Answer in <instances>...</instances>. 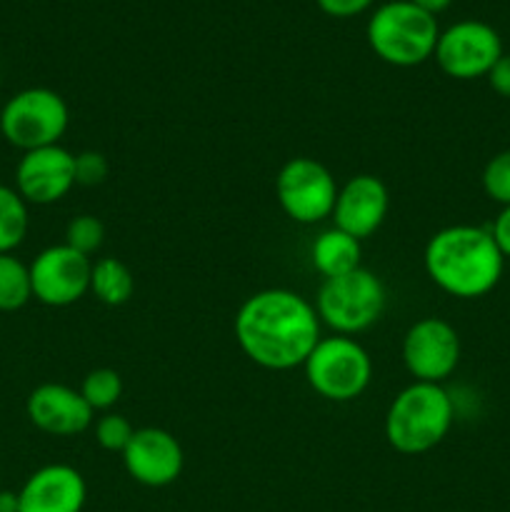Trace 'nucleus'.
<instances>
[{
	"label": "nucleus",
	"instance_id": "obj_1",
	"mask_svg": "<svg viewBox=\"0 0 510 512\" xmlns=\"http://www.w3.org/2000/svg\"><path fill=\"white\" fill-rule=\"evenodd\" d=\"M320 325L315 305L288 288L258 290L243 300L233 320L238 348L265 370L303 368L323 338Z\"/></svg>",
	"mask_w": 510,
	"mask_h": 512
},
{
	"label": "nucleus",
	"instance_id": "obj_2",
	"mask_svg": "<svg viewBox=\"0 0 510 512\" xmlns=\"http://www.w3.org/2000/svg\"><path fill=\"white\" fill-rule=\"evenodd\" d=\"M423 265L443 293L473 300L488 295L500 283L505 258L490 228L448 225L428 240Z\"/></svg>",
	"mask_w": 510,
	"mask_h": 512
},
{
	"label": "nucleus",
	"instance_id": "obj_3",
	"mask_svg": "<svg viewBox=\"0 0 510 512\" xmlns=\"http://www.w3.org/2000/svg\"><path fill=\"white\" fill-rule=\"evenodd\" d=\"M455 405L438 383H413L400 390L385 413V440L400 455H423L448 438Z\"/></svg>",
	"mask_w": 510,
	"mask_h": 512
},
{
	"label": "nucleus",
	"instance_id": "obj_4",
	"mask_svg": "<svg viewBox=\"0 0 510 512\" xmlns=\"http://www.w3.org/2000/svg\"><path fill=\"white\" fill-rule=\"evenodd\" d=\"M365 38L383 63L413 68L433 58L440 28L435 15L425 13L410 0H393L370 15Z\"/></svg>",
	"mask_w": 510,
	"mask_h": 512
},
{
	"label": "nucleus",
	"instance_id": "obj_5",
	"mask_svg": "<svg viewBox=\"0 0 510 512\" xmlns=\"http://www.w3.org/2000/svg\"><path fill=\"white\" fill-rule=\"evenodd\" d=\"M313 305L320 323L335 335L353 338L380 320L385 310V285L360 265L353 273L323 280Z\"/></svg>",
	"mask_w": 510,
	"mask_h": 512
},
{
	"label": "nucleus",
	"instance_id": "obj_6",
	"mask_svg": "<svg viewBox=\"0 0 510 512\" xmlns=\"http://www.w3.org/2000/svg\"><path fill=\"white\" fill-rule=\"evenodd\" d=\"M303 370L310 388L330 403H350L360 398L373 380V360L368 350L348 335L320 338Z\"/></svg>",
	"mask_w": 510,
	"mask_h": 512
},
{
	"label": "nucleus",
	"instance_id": "obj_7",
	"mask_svg": "<svg viewBox=\"0 0 510 512\" xmlns=\"http://www.w3.org/2000/svg\"><path fill=\"white\" fill-rule=\"evenodd\" d=\"M68 123V103L50 88L20 90L0 110V133L23 153L58 145Z\"/></svg>",
	"mask_w": 510,
	"mask_h": 512
},
{
	"label": "nucleus",
	"instance_id": "obj_8",
	"mask_svg": "<svg viewBox=\"0 0 510 512\" xmlns=\"http://www.w3.org/2000/svg\"><path fill=\"white\" fill-rule=\"evenodd\" d=\"M338 188L333 173L315 158H290L275 178V198L293 223L315 225L333 215Z\"/></svg>",
	"mask_w": 510,
	"mask_h": 512
},
{
	"label": "nucleus",
	"instance_id": "obj_9",
	"mask_svg": "<svg viewBox=\"0 0 510 512\" xmlns=\"http://www.w3.org/2000/svg\"><path fill=\"white\" fill-rule=\"evenodd\" d=\"M500 55L503 40L493 25L483 20H460L440 33L433 58L448 78L475 80L485 78Z\"/></svg>",
	"mask_w": 510,
	"mask_h": 512
},
{
	"label": "nucleus",
	"instance_id": "obj_10",
	"mask_svg": "<svg viewBox=\"0 0 510 512\" xmlns=\"http://www.w3.org/2000/svg\"><path fill=\"white\" fill-rule=\"evenodd\" d=\"M30 268L33 298L48 308H68L90 293L93 260L70 245H50L35 255Z\"/></svg>",
	"mask_w": 510,
	"mask_h": 512
},
{
	"label": "nucleus",
	"instance_id": "obj_11",
	"mask_svg": "<svg viewBox=\"0 0 510 512\" xmlns=\"http://www.w3.org/2000/svg\"><path fill=\"white\" fill-rule=\"evenodd\" d=\"M403 363L418 383L448 380L460 363V335L448 320L420 318L403 338Z\"/></svg>",
	"mask_w": 510,
	"mask_h": 512
},
{
	"label": "nucleus",
	"instance_id": "obj_12",
	"mask_svg": "<svg viewBox=\"0 0 510 512\" xmlns=\"http://www.w3.org/2000/svg\"><path fill=\"white\" fill-rule=\"evenodd\" d=\"M120 455L125 473L145 488H168L185 468L183 445L163 428H138Z\"/></svg>",
	"mask_w": 510,
	"mask_h": 512
},
{
	"label": "nucleus",
	"instance_id": "obj_13",
	"mask_svg": "<svg viewBox=\"0 0 510 512\" xmlns=\"http://www.w3.org/2000/svg\"><path fill=\"white\" fill-rule=\"evenodd\" d=\"M75 188V155L63 145L28 150L15 165V190L28 205H53Z\"/></svg>",
	"mask_w": 510,
	"mask_h": 512
},
{
	"label": "nucleus",
	"instance_id": "obj_14",
	"mask_svg": "<svg viewBox=\"0 0 510 512\" xmlns=\"http://www.w3.org/2000/svg\"><path fill=\"white\" fill-rule=\"evenodd\" d=\"M390 208L388 188L380 178L368 173L353 175L338 188L333 208V225L355 240H365L385 223Z\"/></svg>",
	"mask_w": 510,
	"mask_h": 512
},
{
	"label": "nucleus",
	"instance_id": "obj_15",
	"mask_svg": "<svg viewBox=\"0 0 510 512\" xmlns=\"http://www.w3.org/2000/svg\"><path fill=\"white\" fill-rule=\"evenodd\" d=\"M30 423L55 438H73L93 425V408L85 403L80 390L63 383H43L28 395Z\"/></svg>",
	"mask_w": 510,
	"mask_h": 512
},
{
	"label": "nucleus",
	"instance_id": "obj_16",
	"mask_svg": "<svg viewBox=\"0 0 510 512\" xmlns=\"http://www.w3.org/2000/svg\"><path fill=\"white\" fill-rule=\"evenodd\" d=\"M18 500L20 512H83L88 485L73 465H43L25 480Z\"/></svg>",
	"mask_w": 510,
	"mask_h": 512
},
{
	"label": "nucleus",
	"instance_id": "obj_17",
	"mask_svg": "<svg viewBox=\"0 0 510 512\" xmlns=\"http://www.w3.org/2000/svg\"><path fill=\"white\" fill-rule=\"evenodd\" d=\"M360 240L353 235L343 233L340 228H328L318 233V238L310 245V263L313 268L323 275V280L340 278L345 273H353L360 268Z\"/></svg>",
	"mask_w": 510,
	"mask_h": 512
},
{
	"label": "nucleus",
	"instance_id": "obj_18",
	"mask_svg": "<svg viewBox=\"0 0 510 512\" xmlns=\"http://www.w3.org/2000/svg\"><path fill=\"white\" fill-rule=\"evenodd\" d=\"M90 293L103 305L118 308L135 293V278L128 265L118 258H100L90 270Z\"/></svg>",
	"mask_w": 510,
	"mask_h": 512
},
{
	"label": "nucleus",
	"instance_id": "obj_19",
	"mask_svg": "<svg viewBox=\"0 0 510 512\" xmlns=\"http://www.w3.org/2000/svg\"><path fill=\"white\" fill-rule=\"evenodd\" d=\"M30 228L28 203L10 185L0 183V255L13 253Z\"/></svg>",
	"mask_w": 510,
	"mask_h": 512
},
{
	"label": "nucleus",
	"instance_id": "obj_20",
	"mask_svg": "<svg viewBox=\"0 0 510 512\" xmlns=\"http://www.w3.org/2000/svg\"><path fill=\"white\" fill-rule=\"evenodd\" d=\"M33 298L30 268L13 253L0 255V313H15Z\"/></svg>",
	"mask_w": 510,
	"mask_h": 512
},
{
	"label": "nucleus",
	"instance_id": "obj_21",
	"mask_svg": "<svg viewBox=\"0 0 510 512\" xmlns=\"http://www.w3.org/2000/svg\"><path fill=\"white\" fill-rule=\"evenodd\" d=\"M80 395L93 408V413L95 410H110L123 398V378L113 368H95L83 378Z\"/></svg>",
	"mask_w": 510,
	"mask_h": 512
},
{
	"label": "nucleus",
	"instance_id": "obj_22",
	"mask_svg": "<svg viewBox=\"0 0 510 512\" xmlns=\"http://www.w3.org/2000/svg\"><path fill=\"white\" fill-rule=\"evenodd\" d=\"M105 240V225L103 220L95 218V215H75L73 220L65 228V245H70L78 253L93 258L100 250Z\"/></svg>",
	"mask_w": 510,
	"mask_h": 512
},
{
	"label": "nucleus",
	"instance_id": "obj_23",
	"mask_svg": "<svg viewBox=\"0 0 510 512\" xmlns=\"http://www.w3.org/2000/svg\"><path fill=\"white\" fill-rule=\"evenodd\" d=\"M135 428L125 415L120 413H105L103 418L95 423V440L108 453H123L128 448L130 438H133Z\"/></svg>",
	"mask_w": 510,
	"mask_h": 512
},
{
	"label": "nucleus",
	"instance_id": "obj_24",
	"mask_svg": "<svg viewBox=\"0 0 510 512\" xmlns=\"http://www.w3.org/2000/svg\"><path fill=\"white\" fill-rule=\"evenodd\" d=\"M483 190L498 205H510V150L493 155L483 170Z\"/></svg>",
	"mask_w": 510,
	"mask_h": 512
},
{
	"label": "nucleus",
	"instance_id": "obj_25",
	"mask_svg": "<svg viewBox=\"0 0 510 512\" xmlns=\"http://www.w3.org/2000/svg\"><path fill=\"white\" fill-rule=\"evenodd\" d=\"M110 175V163L98 150H83L75 155V185L83 188H95L103 185Z\"/></svg>",
	"mask_w": 510,
	"mask_h": 512
},
{
	"label": "nucleus",
	"instance_id": "obj_26",
	"mask_svg": "<svg viewBox=\"0 0 510 512\" xmlns=\"http://www.w3.org/2000/svg\"><path fill=\"white\" fill-rule=\"evenodd\" d=\"M315 3L330 18H353V15L365 13L375 0H315Z\"/></svg>",
	"mask_w": 510,
	"mask_h": 512
},
{
	"label": "nucleus",
	"instance_id": "obj_27",
	"mask_svg": "<svg viewBox=\"0 0 510 512\" xmlns=\"http://www.w3.org/2000/svg\"><path fill=\"white\" fill-rule=\"evenodd\" d=\"M490 83V88L500 95V98H510V53H503L498 58V63L490 68V73L485 75Z\"/></svg>",
	"mask_w": 510,
	"mask_h": 512
},
{
	"label": "nucleus",
	"instance_id": "obj_28",
	"mask_svg": "<svg viewBox=\"0 0 510 512\" xmlns=\"http://www.w3.org/2000/svg\"><path fill=\"white\" fill-rule=\"evenodd\" d=\"M490 235H493L503 258H510V205L500 208V213L495 215L493 225H490Z\"/></svg>",
	"mask_w": 510,
	"mask_h": 512
},
{
	"label": "nucleus",
	"instance_id": "obj_29",
	"mask_svg": "<svg viewBox=\"0 0 510 512\" xmlns=\"http://www.w3.org/2000/svg\"><path fill=\"white\" fill-rule=\"evenodd\" d=\"M0 512H20L18 493H13V490H0Z\"/></svg>",
	"mask_w": 510,
	"mask_h": 512
},
{
	"label": "nucleus",
	"instance_id": "obj_30",
	"mask_svg": "<svg viewBox=\"0 0 510 512\" xmlns=\"http://www.w3.org/2000/svg\"><path fill=\"white\" fill-rule=\"evenodd\" d=\"M410 3H415V5H418V8H423L425 13L438 15V13H443V10L448 8V5L453 3V0H410Z\"/></svg>",
	"mask_w": 510,
	"mask_h": 512
},
{
	"label": "nucleus",
	"instance_id": "obj_31",
	"mask_svg": "<svg viewBox=\"0 0 510 512\" xmlns=\"http://www.w3.org/2000/svg\"><path fill=\"white\" fill-rule=\"evenodd\" d=\"M0 490H3V485H0Z\"/></svg>",
	"mask_w": 510,
	"mask_h": 512
}]
</instances>
